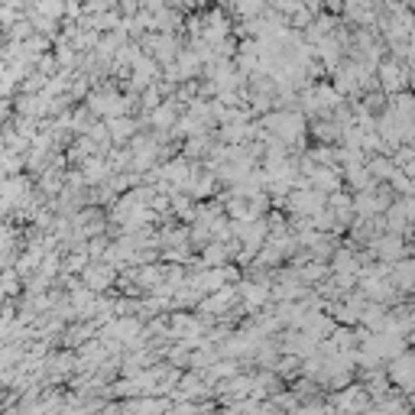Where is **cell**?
I'll return each mask as SVG.
<instances>
[]
</instances>
